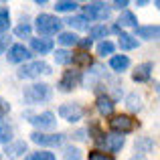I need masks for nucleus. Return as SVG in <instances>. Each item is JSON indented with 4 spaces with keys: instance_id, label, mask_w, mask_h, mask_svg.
Returning a JSON list of instances; mask_svg holds the SVG:
<instances>
[{
    "instance_id": "28",
    "label": "nucleus",
    "mask_w": 160,
    "mask_h": 160,
    "mask_svg": "<svg viewBox=\"0 0 160 160\" xmlns=\"http://www.w3.org/2000/svg\"><path fill=\"white\" fill-rule=\"evenodd\" d=\"M71 61L75 65H91V55L89 53H75V55H71Z\"/></svg>"
},
{
    "instance_id": "36",
    "label": "nucleus",
    "mask_w": 160,
    "mask_h": 160,
    "mask_svg": "<svg viewBox=\"0 0 160 160\" xmlns=\"http://www.w3.org/2000/svg\"><path fill=\"white\" fill-rule=\"evenodd\" d=\"M8 43H10V39H8L6 35H0V55H2L4 51H6V47H8Z\"/></svg>"
},
{
    "instance_id": "33",
    "label": "nucleus",
    "mask_w": 160,
    "mask_h": 160,
    "mask_svg": "<svg viewBox=\"0 0 160 160\" xmlns=\"http://www.w3.org/2000/svg\"><path fill=\"white\" fill-rule=\"evenodd\" d=\"M10 140V128L4 122H0V144H6Z\"/></svg>"
},
{
    "instance_id": "12",
    "label": "nucleus",
    "mask_w": 160,
    "mask_h": 160,
    "mask_svg": "<svg viewBox=\"0 0 160 160\" xmlns=\"http://www.w3.org/2000/svg\"><path fill=\"white\" fill-rule=\"evenodd\" d=\"M95 106H98V112L102 113V116H112L116 103H113V99L109 98V95H99L98 102H95Z\"/></svg>"
},
{
    "instance_id": "3",
    "label": "nucleus",
    "mask_w": 160,
    "mask_h": 160,
    "mask_svg": "<svg viewBox=\"0 0 160 160\" xmlns=\"http://www.w3.org/2000/svg\"><path fill=\"white\" fill-rule=\"evenodd\" d=\"M43 73H51V67L47 65L45 61H32V63H27L22 69L18 71V77L22 79H35Z\"/></svg>"
},
{
    "instance_id": "14",
    "label": "nucleus",
    "mask_w": 160,
    "mask_h": 160,
    "mask_svg": "<svg viewBox=\"0 0 160 160\" xmlns=\"http://www.w3.org/2000/svg\"><path fill=\"white\" fill-rule=\"evenodd\" d=\"M31 47L35 53L47 55V53L53 51V41L51 39H31Z\"/></svg>"
},
{
    "instance_id": "16",
    "label": "nucleus",
    "mask_w": 160,
    "mask_h": 160,
    "mask_svg": "<svg viewBox=\"0 0 160 160\" xmlns=\"http://www.w3.org/2000/svg\"><path fill=\"white\" fill-rule=\"evenodd\" d=\"M24 152H27V142H22V140L12 142V144L6 146V154L10 158H18V156H22Z\"/></svg>"
},
{
    "instance_id": "19",
    "label": "nucleus",
    "mask_w": 160,
    "mask_h": 160,
    "mask_svg": "<svg viewBox=\"0 0 160 160\" xmlns=\"http://www.w3.org/2000/svg\"><path fill=\"white\" fill-rule=\"evenodd\" d=\"M138 47V39H134L132 35H128V32H122L120 35V49H124V51H132V49Z\"/></svg>"
},
{
    "instance_id": "10",
    "label": "nucleus",
    "mask_w": 160,
    "mask_h": 160,
    "mask_svg": "<svg viewBox=\"0 0 160 160\" xmlns=\"http://www.w3.org/2000/svg\"><path fill=\"white\" fill-rule=\"evenodd\" d=\"M102 144L106 146V150L108 152H120L122 150V146L126 144V140H124V136L122 134H108L106 138H102Z\"/></svg>"
},
{
    "instance_id": "38",
    "label": "nucleus",
    "mask_w": 160,
    "mask_h": 160,
    "mask_svg": "<svg viewBox=\"0 0 160 160\" xmlns=\"http://www.w3.org/2000/svg\"><path fill=\"white\" fill-rule=\"evenodd\" d=\"M77 45L83 47V49H89L91 45H93V41H91V39H83V41H77Z\"/></svg>"
},
{
    "instance_id": "37",
    "label": "nucleus",
    "mask_w": 160,
    "mask_h": 160,
    "mask_svg": "<svg viewBox=\"0 0 160 160\" xmlns=\"http://www.w3.org/2000/svg\"><path fill=\"white\" fill-rule=\"evenodd\" d=\"M126 6H128V0H116L112 8H118V10H122V8H126Z\"/></svg>"
},
{
    "instance_id": "31",
    "label": "nucleus",
    "mask_w": 160,
    "mask_h": 160,
    "mask_svg": "<svg viewBox=\"0 0 160 160\" xmlns=\"http://www.w3.org/2000/svg\"><path fill=\"white\" fill-rule=\"evenodd\" d=\"M98 53L102 55V57L112 55V53H113V43H109V41H102V43L98 45Z\"/></svg>"
},
{
    "instance_id": "22",
    "label": "nucleus",
    "mask_w": 160,
    "mask_h": 160,
    "mask_svg": "<svg viewBox=\"0 0 160 160\" xmlns=\"http://www.w3.org/2000/svg\"><path fill=\"white\" fill-rule=\"evenodd\" d=\"M154 148V140L150 136H142L136 140V150L138 152H150Z\"/></svg>"
},
{
    "instance_id": "1",
    "label": "nucleus",
    "mask_w": 160,
    "mask_h": 160,
    "mask_svg": "<svg viewBox=\"0 0 160 160\" xmlns=\"http://www.w3.org/2000/svg\"><path fill=\"white\" fill-rule=\"evenodd\" d=\"M22 98L28 106H35V103H43L51 99V87L47 83H35V85H28L24 87L22 91Z\"/></svg>"
},
{
    "instance_id": "41",
    "label": "nucleus",
    "mask_w": 160,
    "mask_h": 160,
    "mask_svg": "<svg viewBox=\"0 0 160 160\" xmlns=\"http://www.w3.org/2000/svg\"><path fill=\"white\" fill-rule=\"evenodd\" d=\"M130 160H146V156H144V154H136V156H132Z\"/></svg>"
},
{
    "instance_id": "6",
    "label": "nucleus",
    "mask_w": 160,
    "mask_h": 160,
    "mask_svg": "<svg viewBox=\"0 0 160 160\" xmlns=\"http://www.w3.org/2000/svg\"><path fill=\"white\" fill-rule=\"evenodd\" d=\"M83 113H85V109L79 106V103H63L59 108V116L67 122H79L83 118Z\"/></svg>"
},
{
    "instance_id": "20",
    "label": "nucleus",
    "mask_w": 160,
    "mask_h": 160,
    "mask_svg": "<svg viewBox=\"0 0 160 160\" xmlns=\"http://www.w3.org/2000/svg\"><path fill=\"white\" fill-rule=\"evenodd\" d=\"M67 24H69L71 28H77V31H87V28H89V20H87L85 16H71V18L67 20Z\"/></svg>"
},
{
    "instance_id": "34",
    "label": "nucleus",
    "mask_w": 160,
    "mask_h": 160,
    "mask_svg": "<svg viewBox=\"0 0 160 160\" xmlns=\"http://www.w3.org/2000/svg\"><path fill=\"white\" fill-rule=\"evenodd\" d=\"M14 35L16 37H31V24H18L14 28Z\"/></svg>"
},
{
    "instance_id": "30",
    "label": "nucleus",
    "mask_w": 160,
    "mask_h": 160,
    "mask_svg": "<svg viewBox=\"0 0 160 160\" xmlns=\"http://www.w3.org/2000/svg\"><path fill=\"white\" fill-rule=\"evenodd\" d=\"M55 61H57L59 65H67V63H71V53L65 51V49H61V51L55 53Z\"/></svg>"
},
{
    "instance_id": "24",
    "label": "nucleus",
    "mask_w": 160,
    "mask_h": 160,
    "mask_svg": "<svg viewBox=\"0 0 160 160\" xmlns=\"http://www.w3.org/2000/svg\"><path fill=\"white\" fill-rule=\"evenodd\" d=\"M57 41H59V43L63 45V47H73V45H77L79 37L75 35V32H61Z\"/></svg>"
},
{
    "instance_id": "8",
    "label": "nucleus",
    "mask_w": 160,
    "mask_h": 160,
    "mask_svg": "<svg viewBox=\"0 0 160 160\" xmlns=\"http://www.w3.org/2000/svg\"><path fill=\"white\" fill-rule=\"evenodd\" d=\"M31 124L41 130H53L57 126V118L51 112H43V113H37V116H31Z\"/></svg>"
},
{
    "instance_id": "7",
    "label": "nucleus",
    "mask_w": 160,
    "mask_h": 160,
    "mask_svg": "<svg viewBox=\"0 0 160 160\" xmlns=\"http://www.w3.org/2000/svg\"><path fill=\"white\" fill-rule=\"evenodd\" d=\"M31 140L39 146H61L65 136L63 134H41V132H32Z\"/></svg>"
},
{
    "instance_id": "25",
    "label": "nucleus",
    "mask_w": 160,
    "mask_h": 160,
    "mask_svg": "<svg viewBox=\"0 0 160 160\" xmlns=\"http://www.w3.org/2000/svg\"><path fill=\"white\" fill-rule=\"evenodd\" d=\"M109 35V28L106 27V24H98V27L89 28V39H106V37Z\"/></svg>"
},
{
    "instance_id": "42",
    "label": "nucleus",
    "mask_w": 160,
    "mask_h": 160,
    "mask_svg": "<svg viewBox=\"0 0 160 160\" xmlns=\"http://www.w3.org/2000/svg\"><path fill=\"white\" fill-rule=\"evenodd\" d=\"M0 122H2V113H0Z\"/></svg>"
},
{
    "instance_id": "15",
    "label": "nucleus",
    "mask_w": 160,
    "mask_h": 160,
    "mask_svg": "<svg viewBox=\"0 0 160 160\" xmlns=\"http://www.w3.org/2000/svg\"><path fill=\"white\" fill-rule=\"evenodd\" d=\"M130 65V59L126 57V55H113L112 59H109V67H112L116 73H122L124 69H128Z\"/></svg>"
},
{
    "instance_id": "29",
    "label": "nucleus",
    "mask_w": 160,
    "mask_h": 160,
    "mask_svg": "<svg viewBox=\"0 0 160 160\" xmlns=\"http://www.w3.org/2000/svg\"><path fill=\"white\" fill-rule=\"evenodd\" d=\"M81 150L79 148H75V146H67L65 148V154H63V158L65 160H81Z\"/></svg>"
},
{
    "instance_id": "11",
    "label": "nucleus",
    "mask_w": 160,
    "mask_h": 160,
    "mask_svg": "<svg viewBox=\"0 0 160 160\" xmlns=\"http://www.w3.org/2000/svg\"><path fill=\"white\" fill-rule=\"evenodd\" d=\"M79 79H81V77H79V71H73V69L65 71V75H63L61 81H59V89H61V91H71L79 83Z\"/></svg>"
},
{
    "instance_id": "4",
    "label": "nucleus",
    "mask_w": 160,
    "mask_h": 160,
    "mask_svg": "<svg viewBox=\"0 0 160 160\" xmlns=\"http://www.w3.org/2000/svg\"><path fill=\"white\" fill-rule=\"evenodd\" d=\"M85 10V18H91V20H108L109 18V10L112 8L106 6L103 2H89L87 6H83Z\"/></svg>"
},
{
    "instance_id": "27",
    "label": "nucleus",
    "mask_w": 160,
    "mask_h": 160,
    "mask_svg": "<svg viewBox=\"0 0 160 160\" xmlns=\"http://www.w3.org/2000/svg\"><path fill=\"white\" fill-rule=\"evenodd\" d=\"M126 103H128V108L132 109V112H140L142 109V98L138 93H130L128 99H126Z\"/></svg>"
},
{
    "instance_id": "26",
    "label": "nucleus",
    "mask_w": 160,
    "mask_h": 160,
    "mask_svg": "<svg viewBox=\"0 0 160 160\" xmlns=\"http://www.w3.org/2000/svg\"><path fill=\"white\" fill-rule=\"evenodd\" d=\"M77 6H79V4L73 2V0H59V2L55 4V10H57V12H73Z\"/></svg>"
},
{
    "instance_id": "40",
    "label": "nucleus",
    "mask_w": 160,
    "mask_h": 160,
    "mask_svg": "<svg viewBox=\"0 0 160 160\" xmlns=\"http://www.w3.org/2000/svg\"><path fill=\"white\" fill-rule=\"evenodd\" d=\"M75 138H77V140H85V130H77V132H75Z\"/></svg>"
},
{
    "instance_id": "2",
    "label": "nucleus",
    "mask_w": 160,
    "mask_h": 160,
    "mask_svg": "<svg viewBox=\"0 0 160 160\" xmlns=\"http://www.w3.org/2000/svg\"><path fill=\"white\" fill-rule=\"evenodd\" d=\"M35 22H37L35 27H37V31H39V35H55V32L61 31V24H63L61 20L53 14H39Z\"/></svg>"
},
{
    "instance_id": "13",
    "label": "nucleus",
    "mask_w": 160,
    "mask_h": 160,
    "mask_svg": "<svg viewBox=\"0 0 160 160\" xmlns=\"http://www.w3.org/2000/svg\"><path fill=\"white\" fill-rule=\"evenodd\" d=\"M152 63H142V65H138L136 67V71H134V75H132V79L136 83H142V81H148L150 79V73H152Z\"/></svg>"
},
{
    "instance_id": "35",
    "label": "nucleus",
    "mask_w": 160,
    "mask_h": 160,
    "mask_svg": "<svg viewBox=\"0 0 160 160\" xmlns=\"http://www.w3.org/2000/svg\"><path fill=\"white\" fill-rule=\"evenodd\" d=\"M89 160H113V156H108L106 152H99V150H91Z\"/></svg>"
},
{
    "instance_id": "23",
    "label": "nucleus",
    "mask_w": 160,
    "mask_h": 160,
    "mask_svg": "<svg viewBox=\"0 0 160 160\" xmlns=\"http://www.w3.org/2000/svg\"><path fill=\"white\" fill-rule=\"evenodd\" d=\"M8 27H10V12L6 6H0V35H4Z\"/></svg>"
},
{
    "instance_id": "39",
    "label": "nucleus",
    "mask_w": 160,
    "mask_h": 160,
    "mask_svg": "<svg viewBox=\"0 0 160 160\" xmlns=\"http://www.w3.org/2000/svg\"><path fill=\"white\" fill-rule=\"evenodd\" d=\"M8 109H10V106H8V103H6V102H4V99H2V98H0V113H2V116H4V113H6V112H8Z\"/></svg>"
},
{
    "instance_id": "17",
    "label": "nucleus",
    "mask_w": 160,
    "mask_h": 160,
    "mask_svg": "<svg viewBox=\"0 0 160 160\" xmlns=\"http://www.w3.org/2000/svg\"><path fill=\"white\" fill-rule=\"evenodd\" d=\"M136 32H138V37H140V39L152 41V39H158L160 28L156 27V24H154V27H136Z\"/></svg>"
},
{
    "instance_id": "21",
    "label": "nucleus",
    "mask_w": 160,
    "mask_h": 160,
    "mask_svg": "<svg viewBox=\"0 0 160 160\" xmlns=\"http://www.w3.org/2000/svg\"><path fill=\"white\" fill-rule=\"evenodd\" d=\"M118 24H120V27H134V28H136L138 27V20H136V16H134L132 12L124 10L120 14V18H118Z\"/></svg>"
},
{
    "instance_id": "5",
    "label": "nucleus",
    "mask_w": 160,
    "mask_h": 160,
    "mask_svg": "<svg viewBox=\"0 0 160 160\" xmlns=\"http://www.w3.org/2000/svg\"><path fill=\"white\" fill-rule=\"evenodd\" d=\"M134 126H136V122H134L130 116H124V113L113 116L112 120H109V128H112L113 134H128V132L134 130Z\"/></svg>"
},
{
    "instance_id": "32",
    "label": "nucleus",
    "mask_w": 160,
    "mask_h": 160,
    "mask_svg": "<svg viewBox=\"0 0 160 160\" xmlns=\"http://www.w3.org/2000/svg\"><path fill=\"white\" fill-rule=\"evenodd\" d=\"M24 160H57V158L51 152H32L31 156H27Z\"/></svg>"
},
{
    "instance_id": "9",
    "label": "nucleus",
    "mask_w": 160,
    "mask_h": 160,
    "mask_svg": "<svg viewBox=\"0 0 160 160\" xmlns=\"http://www.w3.org/2000/svg\"><path fill=\"white\" fill-rule=\"evenodd\" d=\"M8 61L10 63H24L31 59V51H28L24 45H12L10 49H8Z\"/></svg>"
},
{
    "instance_id": "18",
    "label": "nucleus",
    "mask_w": 160,
    "mask_h": 160,
    "mask_svg": "<svg viewBox=\"0 0 160 160\" xmlns=\"http://www.w3.org/2000/svg\"><path fill=\"white\" fill-rule=\"evenodd\" d=\"M102 75H103V69H102V67H93V71H87V73H85V77H83V85H85L87 89H89V87H93L95 81H98Z\"/></svg>"
}]
</instances>
